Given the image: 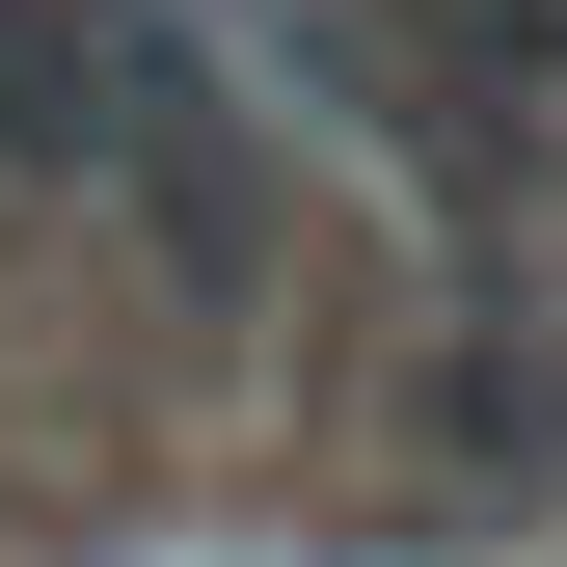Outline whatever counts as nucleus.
<instances>
[{
    "instance_id": "2",
    "label": "nucleus",
    "mask_w": 567,
    "mask_h": 567,
    "mask_svg": "<svg viewBox=\"0 0 567 567\" xmlns=\"http://www.w3.org/2000/svg\"><path fill=\"white\" fill-rule=\"evenodd\" d=\"M433 433L540 486V460H567V351H460V379H433Z\"/></svg>"
},
{
    "instance_id": "1",
    "label": "nucleus",
    "mask_w": 567,
    "mask_h": 567,
    "mask_svg": "<svg viewBox=\"0 0 567 567\" xmlns=\"http://www.w3.org/2000/svg\"><path fill=\"white\" fill-rule=\"evenodd\" d=\"M54 217H109L189 324H244L270 270H298V163H270L244 54L163 28V0H82V82H54Z\"/></svg>"
},
{
    "instance_id": "3",
    "label": "nucleus",
    "mask_w": 567,
    "mask_h": 567,
    "mask_svg": "<svg viewBox=\"0 0 567 567\" xmlns=\"http://www.w3.org/2000/svg\"><path fill=\"white\" fill-rule=\"evenodd\" d=\"M0 217H28V189H0Z\"/></svg>"
}]
</instances>
